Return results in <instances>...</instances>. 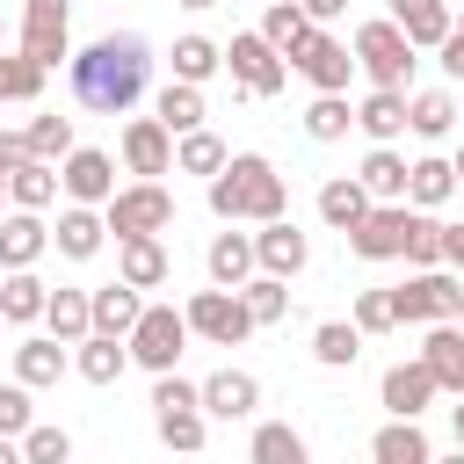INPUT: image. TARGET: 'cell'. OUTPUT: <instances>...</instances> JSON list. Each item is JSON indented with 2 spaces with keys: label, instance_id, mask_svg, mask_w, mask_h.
Listing matches in <instances>:
<instances>
[{
  "label": "cell",
  "instance_id": "19",
  "mask_svg": "<svg viewBox=\"0 0 464 464\" xmlns=\"http://www.w3.org/2000/svg\"><path fill=\"white\" fill-rule=\"evenodd\" d=\"M420 362H428L435 392H464V326L457 319H435L428 341H420Z\"/></svg>",
  "mask_w": 464,
  "mask_h": 464
},
{
  "label": "cell",
  "instance_id": "4",
  "mask_svg": "<svg viewBox=\"0 0 464 464\" xmlns=\"http://www.w3.org/2000/svg\"><path fill=\"white\" fill-rule=\"evenodd\" d=\"M102 225H109L116 239H160V232L174 225V196H167L160 181H130V188H116V196L102 203Z\"/></svg>",
  "mask_w": 464,
  "mask_h": 464
},
{
  "label": "cell",
  "instance_id": "56",
  "mask_svg": "<svg viewBox=\"0 0 464 464\" xmlns=\"http://www.w3.org/2000/svg\"><path fill=\"white\" fill-rule=\"evenodd\" d=\"M450 428H457V442H464V392H457V406H450Z\"/></svg>",
  "mask_w": 464,
  "mask_h": 464
},
{
  "label": "cell",
  "instance_id": "18",
  "mask_svg": "<svg viewBox=\"0 0 464 464\" xmlns=\"http://www.w3.org/2000/svg\"><path fill=\"white\" fill-rule=\"evenodd\" d=\"M102 239H109V225H102V210H94V203H65V210H58V225H51V246H58L65 261H94V254H102Z\"/></svg>",
  "mask_w": 464,
  "mask_h": 464
},
{
  "label": "cell",
  "instance_id": "59",
  "mask_svg": "<svg viewBox=\"0 0 464 464\" xmlns=\"http://www.w3.org/2000/svg\"><path fill=\"white\" fill-rule=\"evenodd\" d=\"M450 36H464V14H450Z\"/></svg>",
  "mask_w": 464,
  "mask_h": 464
},
{
  "label": "cell",
  "instance_id": "20",
  "mask_svg": "<svg viewBox=\"0 0 464 464\" xmlns=\"http://www.w3.org/2000/svg\"><path fill=\"white\" fill-rule=\"evenodd\" d=\"M138 312H145V290H130V283H102V290H87V319H94V334H130L138 326Z\"/></svg>",
  "mask_w": 464,
  "mask_h": 464
},
{
  "label": "cell",
  "instance_id": "37",
  "mask_svg": "<svg viewBox=\"0 0 464 464\" xmlns=\"http://www.w3.org/2000/svg\"><path fill=\"white\" fill-rule=\"evenodd\" d=\"M152 116H160V123H167V130L181 138V130H203V116H210V109H203V87H188V80H167V87H160V109H152Z\"/></svg>",
  "mask_w": 464,
  "mask_h": 464
},
{
  "label": "cell",
  "instance_id": "21",
  "mask_svg": "<svg viewBox=\"0 0 464 464\" xmlns=\"http://www.w3.org/2000/svg\"><path fill=\"white\" fill-rule=\"evenodd\" d=\"M203 268H210L218 290H239V283L254 276V232H218V239L203 246Z\"/></svg>",
  "mask_w": 464,
  "mask_h": 464
},
{
  "label": "cell",
  "instance_id": "34",
  "mask_svg": "<svg viewBox=\"0 0 464 464\" xmlns=\"http://www.w3.org/2000/svg\"><path fill=\"white\" fill-rule=\"evenodd\" d=\"M239 304H246V319H254V326H283V319H290V283L254 268V276L239 283Z\"/></svg>",
  "mask_w": 464,
  "mask_h": 464
},
{
  "label": "cell",
  "instance_id": "62",
  "mask_svg": "<svg viewBox=\"0 0 464 464\" xmlns=\"http://www.w3.org/2000/svg\"><path fill=\"white\" fill-rule=\"evenodd\" d=\"M0 203H7V174H0Z\"/></svg>",
  "mask_w": 464,
  "mask_h": 464
},
{
  "label": "cell",
  "instance_id": "51",
  "mask_svg": "<svg viewBox=\"0 0 464 464\" xmlns=\"http://www.w3.org/2000/svg\"><path fill=\"white\" fill-rule=\"evenodd\" d=\"M297 7H304V22H312V29H326V22H341V14H348V0H297Z\"/></svg>",
  "mask_w": 464,
  "mask_h": 464
},
{
  "label": "cell",
  "instance_id": "60",
  "mask_svg": "<svg viewBox=\"0 0 464 464\" xmlns=\"http://www.w3.org/2000/svg\"><path fill=\"white\" fill-rule=\"evenodd\" d=\"M450 167H457V181H464V152H457V160H450Z\"/></svg>",
  "mask_w": 464,
  "mask_h": 464
},
{
  "label": "cell",
  "instance_id": "36",
  "mask_svg": "<svg viewBox=\"0 0 464 464\" xmlns=\"http://www.w3.org/2000/svg\"><path fill=\"white\" fill-rule=\"evenodd\" d=\"M457 123V94L450 87H420V94H406V130L413 138H442Z\"/></svg>",
  "mask_w": 464,
  "mask_h": 464
},
{
  "label": "cell",
  "instance_id": "29",
  "mask_svg": "<svg viewBox=\"0 0 464 464\" xmlns=\"http://www.w3.org/2000/svg\"><path fill=\"white\" fill-rule=\"evenodd\" d=\"M7 203H14V210H51V203H58V167H51V160L7 167Z\"/></svg>",
  "mask_w": 464,
  "mask_h": 464
},
{
  "label": "cell",
  "instance_id": "61",
  "mask_svg": "<svg viewBox=\"0 0 464 464\" xmlns=\"http://www.w3.org/2000/svg\"><path fill=\"white\" fill-rule=\"evenodd\" d=\"M457 326H464V297H457Z\"/></svg>",
  "mask_w": 464,
  "mask_h": 464
},
{
  "label": "cell",
  "instance_id": "32",
  "mask_svg": "<svg viewBox=\"0 0 464 464\" xmlns=\"http://www.w3.org/2000/svg\"><path fill=\"white\" fill-rule=\"evenodd\" d=\"M44 297H51V283H44L36 268H7V283H0V319H7V326H29V319H44Z\"/></svg>",
  "mask_w": 464,
  "mask_h": 464
},
{
  "label": "cell",
  "instance_id": "35",
  "mask_svg": "<svg viewBox=\"0 0 464 464\" xmlns=\"http://www.w3.org/2000/svg\"><path fill=\"white\" fill-rule=\"evenodd\" d=\"M246 464H312V450H304V435L290 420H261L254 442H246Z\"/></svg>",
  "mask_w": 464,
  "mask_h": 464
},
{
  "label": "cell",
  "instance_id": "33",
  "mask_svg": "<svg viewBox=\"0 0 464 464\" xmlns=\"http://www.w3.org/2000/svg\"><path fill=\"white\" fill-rule=\"evenodd\" d=\"M362 210H370V188H362L355 174H334V181L319 188V218H326L334 232H355V225H362Z\"/></svg>",
  "mask_w": 464,
  "mask_h": 464
},
{
  "label": "cell",
  "instance_id": "50",
  "mask_svg": "<svg viewBox=\"0 0 464 464\" xmlns=\"http://www.w3.org/2000/svg\"><path fill=\"white\" fill-rule=\"evenodd\" d=\"M167 406H203V399H196V384H188L181 370H167V377L152 384V413H167Z\"/></svg>",
  "mask_w": 464,
  "mask_h": 464
},
{
  "label": "cell",
  "instance_id": "3",
  "mask_svg": "<svg viewBox=\"0 0 464 464\" xmlns=\"http://www.w3.org/2000/svg\"><path fill=\"white\" fill-rule=\"evenodd\" d=\"M355 65L370 72V87H399V94H406V87H413L420 51H413V44H406V29L384 14V22H362V29H355Z\"/></svg>",
  "mask_w": 464,
  "mask_h": 464
},
{
  "label": "cell",
  "instance_id": "40",
  "mask_svg": "<svg viewBox=\"0 0 464 464\" xmlns=\"http://www.w3.org/2000/svg\"><path fill=\"white\" fill-rule=\"evenodd\" d=\"M261 36H268L283 58H297V44L312 36V22H304V7H297V0H268V14H261Z\"/></svg>",
  "mask_w": 464,
  "mask_h": 464
},
{
  "label": "cell",
  "instance_id": "30",
  "mask_svg": "<svg viewBox=\"0 0 464 464\" xmlns=\"http://www.w3.org/2000/svg\"><path fill=\"white\" fill-rule=\"evenodd\" d=\"M44 326H51V341H87L94 334V319H87V290H72V283H58L51 297H44Z\"/></svg>",
  "mask_w": 464,
  "mask_h": 464
},
{
  "label": "cell",
  "instance_id": "42",
  "mask_svg": "<svg viewBox=\"0 0 464 464\" xmlns=\"http://www.w3.org/2000/svg\"><path fill=\"white\" fill-rule=\"evenodd\" d=\"M225 65V51L210 44V36H174V80H188V87H203L210 72Z\"/></svg>",
  "mask_w": 464,
  "mask_h": 464
},
{
  "label": "cell",
  "instance_id": "6",
  "mask_svg": "<svg viewBox=\"0 0 464 464\" xmlns=\"http://www.w3.org/2000/svg\"><path fill=\"white\" fill-rule=\"evenodd\" d=\"M123 348H130V362H145L152 377H167V370L181 362V348H188V319H181L174 304H145L138 326L123 334Z\"/></svg>",
  "mask_w": 464,
  "mask_h": 464
},
{
  "label": "cell",
  "instance_id": "17",
  "mask_svg": "<svg viewBox=\"0 0 464 464\" xmlns=\"http://www.w3.org/2000/svg\"><path fill=\"white\" fill-rule=\"evenodd\" d=\"M51 246L44 210H0V268H36Z\"/></svg>",
  "mask_w": 464,
  "mask_h": 464
},
{
  "label": "cell",
  "instance_id": "63",
  "mask_svg": "<svg viewBox=\"0 0 464 464\" xmlns=\"http://www.w3.org/2000/svg\"><path fill=\"white\" fill-rule=\"evenodd\" d=\"M0 29H7V22H0Z\"/></svg>",
  "mask_w": 464,
  "mask_h": 464
},
{
  "label": "cell",
  "instance_id": "41",
  "mask_svg": "<svg viewBox=\"0 0 464 464\" xmlns=\"http://www.w3.org/2000/svg\"><path fill=\"white\" fill-rule=\"evenodd\" d=\"M225 160H232V152H225L218 130H181V138H174V167H181V174H218Z\"/></svg>",
  "mask_w": 464,
  "mask_h": 464
},
{
  "label": "cell",
  "instance_id": "54",
  "mask_svg": "<svg viewBox=\"0 0 464 464\" xmlns=\"http://www.w3.org/2000/svg\"><path fill=\"white\" fill-rule=\"evenodd\" d=\"M442 261L464 276V225H442Z\"/></svg>",
  "mask_w": 464,
  "mask_h": 464
},
{
  "label": "cell",
  "instance_id": "31",
  "mask_svg": "<svg viewBox=\"0 0 464 464\" xmlns=\"http://www.w3.org/2000/svg\"><path fill=\"white\" fill-rule=\"evenodd\" d=\"M80 355H72V370L87 377V384H116L123 370H130V348L116 341V334H87V341H72Z\"/></svg>",
  "mask_w": 464,
  "mask_h": 464
},
{
  "label": "cell",
  "instance_id": "24",
  "mask_svg": "<svg viewBox=\"0 0 464 464\" xmlns=\"http://www.w3.org/2000/svg\"><path fill=\"white\" fill-rule=\"evenodd\" d=\"M450 196H457V167L450 160H435V152L428 160H406V203L413 210H442Z\"/></svg>",
  "mask_w": 464,
  "mask_h": 464
},
{
  "label": "cell",
  "instance_id": "39",
  "mask_svg": "<svg viewBox=\"0 0 464 464\" xmlns=\"http://www.w3.org/2000/svg\"><path fill=\"white\" fill-rule=\"evenodd\" d=\"M312 355H319L326 370H348V362L362 355V334H355V319H319V326H312Z\"/></svg>",
  "mask_w": 464,
  "mask_h": 464
},
{
  "label": "cell",
  "instance_id": "49",
  "mask_svg": "<svg viewBox=\"0 0 464 464\" xmlns=\"http://www.w3.org/2000/svg\"><path fill=\"white\" fill-rule=\"evenodd\" d=\"M36 420V406H29V384H0V435H22Z\"/></svg>",
  "mask_w": 464,
  "mask_h": 464
},
{
  "label": "cell",
  "instance_id": "5",
  "mask_svg": "<svg viewBox=\"0 0 464 464\" xmlns=\"http://www.w3.org/2000/svg\"><path fill=\"white\" fill-rule=\"evenodd\" d=\"M457 297H464V283L450 268H413L392 290V319L399 326H435V319H457Z\"/></svg>",
  "mask_w": 464,
  "mask_h": 464
},
{
  "label": "cell",
  "instance_id": "12",
  "mask_svg": "<svg viewBox=\"0 0 464 464\" xmlns=\"http://www.w3.org/2000/svg\"><path fill=\"white\" fill-rule=\"evenodd\" d=\"M406 225H413V203H370L362 225L348 232V246H355L362 261H399V254H406Z\"/></svg>",
  "mask_w": 464,
  "mask_h": 464
},
{
  "label": "cell",
  "instance_id": "1",
  "mask_svg": "<svg viewBox=\"0 0 464 464\" xmlns=\"http://www.w3.org/2000/svg\"><path fill=\"white\" fill-rule=\"evenodd\" d=\"M65 72H72V102H80V109L123 116V109L145 94V80H152V44H145L138 29H109V36H94L87 51H72Z\"/></svg>",
  "mask_w": 464,
  "mask_h": 464
},
{
  "label": "cell",
  "instance_id": "57",
  "mask_svg": "<svg viewBox=\"0 0 464 464\" xmlns=\"http://www.w3.org/2000/svg\"><path fill=\"white\" fill-rule=\"evenodd\" d=\"M174 7H196V14H203V7H218V0H174Z\"/></svg>",
  "mask_w": 464,
  "mask_h": 464
},
{
  "label": "cell",
  "instance_id": "2",
  "mask_svg": "<svg viewBox=\"0 0 464 464\" xmlns=\"http://www.w3.org/2000/svg\"><path fill=\"white\" fill-rule=\"evenodd\" d=\"M210 210H218L225 225H268V218L290 210V188H283V174H276L261 152H232V160L210 174Z\"/></svg>",
  "mask_w": 464,
  "mask_h": 464
},
{
  "label": "cell",
  "instance_id": "28",
  "mask_svg": "<svg viewBox=\"0 0 464 464\" xmlns=\"http://www.w3.org/2000/svg\"><path fill=\"white\" fill-rule=\"evenodd\" d=\"M355 181L370 188V203H406V152H392V145H370V160L355 167Z\"/></svg>",
  "mask_w": 464,
  "mask_h": 464
},
{
  "label": "cell",
  "instance_id": "47",
  "mask_svg": "<svg viewBox=\"0 0 464 464\" xmlns=\"http://www.w3.org/2000/svg\"><path fill=\"white\" fill-rule=\"evenodd\" d=\"M406 268H442V225L428 218V210H413V225H406V254H399Z\"/></svg>",
  "mask_w": 464,
  "mask_h": 464
},
{
  "label": "cell",
  "instance_id": "27",
  "mask_svg": "<svg viewBox=\"0 0 464 464\" xmlns=\"http://www.w3.org/2000/svg\"><path fill=\"white\" fill-rule=\"evenodd\" d=\"M370 464H435V450H428L420 420H384L370 435Z\"/></svg>",
  "mask_w": 464,
  "mask_h": 464
},
{
  "label": "cell",
  "instance_id": "10",
  "mask_svg": "<svg viewBox=\"0 0 464 464\" xmlns=\"http://www.w3.org/2000/svg\"><path fill=\"white\" fill-rule=\"evenodd\" d=\"M58 188H65V203H109L116 196V160L102 152V145H72L65 160H58Z\"/></svg>",
  "mask_w": 464,
  "mask_h": 464
},
{
  "label": "cell",
  "instance_id": "15",
  "mask_svg": "<svg viewBox=\"0 0 464 464\" xmlns=\"http://www.w3.org/2000/svg\"><path fill=\"white\" fill-rule=\"evenodd\" d=\"M304 261H312V239H304L290 218H268V225L254 232V268H261V276H283V283H290Z\"/></svg>",
  "mask_w": 464,
  "mask_h": 464
},
{
  "label": "cell",
  "instance_id": "7",
  "mask_svg": "<svg viewBox=\"0 0 464 464\" xmlns=\"http://www.w3.org/2000/svg\"><path fill=\"white\" fill-rule=\"evenodd\" d=\"M225 65H232V87H239V94H283V80H290L283 51H276L261 29H239V36L225 44Z\"/></svg>",
  "mask_w": 464,
  "mask_h": 464
},
{
  "label": "cell",
  "instance_id": "46",
  "mask_svg": "<svg viewBox=\"0 0 464 464\" xmlns=\"http://www.w3.org/2000/svg\"><path fill=\"white\" fill-rule=\"evenodd\" d=\"M44 65L36 58H22V51H0V102H36L44 94Z\"/></svg>",
  "mask_w": 464,
  "mask_h": 464
},
{
  "label": "cell",
  "instance_id": "52",
  "mask_svg": "<svg viewBox=\"0 0 464 464\" xmlns=\"http://www.w3.org/2000/svg\"><path fill=\"white\" fill-rule=\"evenodd\" d=\"M22 160H29V138H22V130H0V174L22 167Z\"/></svg>",
  "mask_w": 464,
  "mask_h": 464
},
{
  "label": "cell",
  "instance_id": "26",
  "mask_svg": "<svg viewBox=\"0 0 464 464\" xmlns=\"http://www.w3.org/2000/svg\"><path fill=\"white\" fill-rule=\"evenodd\" d=\"M392 22L406 29L413 51H435L450 36V0H392Z\"/></svg>",
  "mask_w": 464,
  "mask_h": 464
},
{
  "label": "cell",
  "instance_id": "48",
  "mask_svg": "<svg viewBox=\"0 0 464 464\" xmlns=\"http://www.w3.org/2000/svg\"><path fill=\"white\" fill-rule=\"evenodd\" d=\"M399 319H392V290H362L355 297V334H392Z\"/></svg>",
  "mask_w": 464,
  "mask_h": 464
},
{
  "label": "cell",
  "instance_id": "58",
  "mask_svg": "<svg viewBox=\"0 0 464 464\" xmlns=\"http://www.w3.org/2000/svg\"><path fill=\"white\" fill-rule=\"evenodd\" d=\"M435 464H464V442H457V450H450V457H435Z\"/></svg>",
  "mask_w": 464,
  "mask_h": 464
},
{
  "label": "cell",
  "instance_id": "16",
  "mask_svg": "<svg viewBox=\"0 0 464 464\" xmlns=\"http://www.w3.org/2000/svg\"><path fill=\"white\" fill-rule=\"evenodd\" d=\"M196 399H203V413H218V420H246V413L261 406V377H246V370H210V377L196 384Z\"/></svg>",
  "mask_w": 464,
  "mask_h": 464
},
{
  "label": "cell",
  "instance_id": "9",
  "mask_svg": "<svg viewBox=\"0 0 464 464\" xmlns=\"http://www.w3.org/2000/svg\"><path fill=\"white\" fill-rule=\"evenodd\" d=\"M72 0H22V58H36L44 72L58 58H72Z\"/></svg>",
  "mask_w": 464,
  "mask_h": 464
},
{
  "label": "cell",
  "instance_id": "43",
  "mask_svg": "<svg viewBox=\"0 0 464 464\" xmlns=\"http://www.w3.org/2000/svg\"><path fill=\"white\" fill-rule=\"evenodd\" d=\"M348 123H355V109H348L341 94H312V109H304V138H312V145L348 138Z\"/></svg>",
  "mask_w": 464,
  "mask_h": 464
},
{
  "label": "cell",
  "instance_id": "45",
  "mask_svg": "<svg viewBox=\"0 0 464 464\" xmlns=\"http://www.w3.org/2000/svg\"><path fill=\"white\" fill-rule=\"evenodd\" d=\"M14 442H22V464H72V435L51 420H29Z\"/></svg>",
  "mask_w": 464,
  "mask_h": 464
},
{
  "label": "cell",
  "instance_id": "11",
  "mask_svg": "<svg viewBox=\"0 0 464 464\" xmlns=\"http://www.w3.org/2000/svg\"><path fill=\"white\" fill-rule=\"evenodd\" d=\"M116 152H123V167H130L138 181H160V174H174V130H167L160 116H130Z\"/></svg>",
  "mask_w": 464,
  "mask_h": 464
},
{
  "label": "cell",
  "instance_id": "44",
  "mask_svg": "<svg viewBox=\"0 0 464 464\" xmlns=\"http://www.w3.org/2000/svg\"><path fill=\"white\" fill-rule=\"evenodd\" d=\"M152 420H160V442L181 450V457H196L203 435H210V428H203V406H167V413H152Z\"/></svg>",
  "mask_w": 464,
  "mask_h": 464
},
{
  "label": "cell",
  "instance_id": "38",
  "mask_svg": "<svg viewBox=\"0 0 464 464\" xmlns=\"http://www.w3.org/2000/svg\"><path fill=\"white\" fill-rule=\"evenodd\" d=\"M22 138H29V160H65L72 152V116H58V109H44V116H29L22 123Z\"/></svg>",
  "mask_w": 464,
  "mask_h": 464
},
{
  "label": "cell",
  "instance_id": "14",
  "mask_svg": "<svg viewBox=\"0 0 464 464\" xmlns=\"http://www.w3.org/2000/svg\"><path fill=\"white\" fill-rule=\"evenodd\" d=\"M290 65H297L319 94H341V87H348V72H355V51H348V44H334L326 29H312V36L297 44V58H290Z\"/></svg>",
  "mask_w": 464,
  "mask_h": 464
},
{
  "label": "cell",
  "instance_id": "25",
  "mask_svg": "<svg viewBox=\"0 0 464 464\" xmlns=\"http://www.w3.org/2000/svg\"><path fill=\"white\" fill-rule=\"evenodd\" d=\"M116 283L160 290V283H167V246H160V239H116Z\"/></svg>",
  "mask_w": 464,
  "mask_h": 464
},
{
  "label": "cell",
  "instance_id": "8",
  "mask_svg": "<svg viewBox=\"0 0 464 464\" xmlns=\"http://www.w3.org/2000/svg\"><path fill=\"white\" fill-rule=\"evenodd\" d=\"M181 319H188V334H203L210 348H239L246 334H254V319H246V304H239V290H196L188 304H181Z\"/></svg>",
  "mask_w": 464,
  "mask_h": 464
},
{
  "label": "cell",
  "instance_id": "22",
  "mask_svg": "<svg viewBox=\"0 0 464 464\" xmlns=\"http://www.w3.org/2000/svg\"><path fill=\"white\" fill-rule=\"evenodd\" d=\"M65 370H72V355H65V341H51V334H36V341L14 348V384H29V392L58 384Z\"/></svg>",
  "mask_w": 464,
  "mask_h": 464
},
{
  "label": "cell",
  "instance_id": "53",
  "mask_svg": "<svg viewBox=\"0 0 464 464\" xmlns=\"http://www.w3.org/2000/svg\"><path fill=\"white\" fill-rule=\"evenodd\" d=\"M435 51H442V72H450V80H464V36H442Z\"/></svg>",
  "mask_w": 464,
  "mask_h": 464
},
{
  "label": "cell",
  "instance_id": "55",
  "mask_svg": "<svg viewBox=\"0 0 464 464\" xmlns=\"http://www.w3.org/2000/svg\"><path fill=\"white\" fill-rule=\"evenodd\" d=\"M0 464H22V442L14 435H0Z\"/></svg>",
  "mask_w": 464,
  "mask_h": 464
},
{
  "label": "cell",
  "instance_id": "13",
  "mask_svg": "<svg viewBox=\"0 0 464 464\" xmlns=\"http://www.w3.org/2000/svg\"><path fill=\"white\" fill-rule=\"evenodd\" d=\"M377 399H384L392 420H420V413L435 406V377H428V362H420V355H413V362H392V370L377 377Z\"/></svg>",
  "mask_w": 464,
  "mask_h": 464
},
{
  "label": "cell",
  "instance_id": "23",
  "mask_svg": "<svg viewBox=\"0 0 464 464\" xmlns=\"http://www.w3.org/2000/svg\"><path fill=\"white\" fill-rule=\"evenodd\" d=\"M355 123L370 130V145H392V138H406V94H399V87H370V94L355 102Z\"/></svg>",
  "mask_w": 464,
  "mask_h": 464
}]
</instances>
